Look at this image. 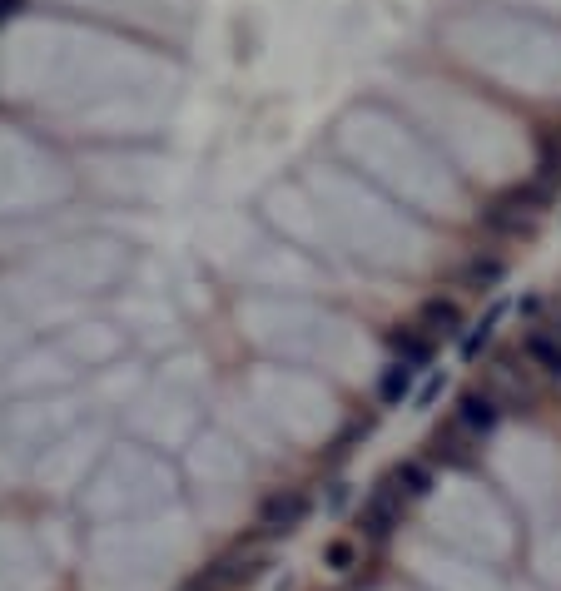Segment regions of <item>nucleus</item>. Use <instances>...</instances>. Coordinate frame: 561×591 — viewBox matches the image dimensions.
<instances>
[{
  "label": "nucleus",
  "instance_id": "6",
  "mask_svg": "<svg viewBox=\"0 0 561 591\" xmlns=\"http://www.w3.org/2000/svg\"><path fill=\"white\" fill-rule=\"evenodd\" d=\"M522 353H527V363H532L542 378L561 383V328H527Z\"/></svg>",
  "mask_w": 561,
  "mask_h": 591
},
{
  "label": "nucleus",
  "instance_id": "15",
  "mask_svg": "<svg viewBox=\"0 0 561 591\" xmlns=\"http://www.w3.org/2000/svg\"><path fill=\"white\" fill-rule=\"evenodd\" d=\"M343 502H348V482H333V492H328V507H333V512H338V507H343Z\"/></svg>",
  "mask_w": 561,
  "mask_h": 591
},
{
  "label": "nucleus",
  "instance_id": "3",
  "mask_svg": "<svg viewBox=\"0 0 561 591\" xmlns=\"http://www.w3.org/2000/svg\"><path fill=\"white\" fill-rule=\"evenodd\" d=\"M403 507H408V497L393 487V477H383V482L368 492V502L358 507V532H363L368 542H388L393 527H403Z\"/></svg>",
  "mask_w": 561,
  "mask_h": 591
},
{
  "label": "nucleus",
  "instance_id": "14",
  "mask_svg": "<svg viewBox=\"0 0 561 591\" xmlns=\"http://www.w3.org/2000/svg\"><path fill=\"white\" fill-rule=\"evenodd\" d=\"M442 388H447V373H442V368H437V373H432V378H427V383H422L418 393H413V408H418V413H432V403H437V398H442Z\"/></svg>",
  "mask_w": 561,
  "mask_h": 591
},
{
  "label": "nucleus",
  "instance_id": "10",
  "mask_svg": "<svg viewBox=\"0 0 561 591\" xmlns=\"http://www.w3.org/2000/svg\"><path fill=\"white\" fill-rule=\"evenodd\" d=\"M502 279H507V259H497V254H477L462 269V289H472V294H492Z\"/></svg>",
  "mask_w": 561,
  "mask_h": 591
},
{
  "label": "nucleus",
  "instance_id": "2",
  "mask_svg": "<svg viewBox=\"0 0 561 591\" xmlns=\"http://www.w3.org/2000/svg\"><path fill=\"white\" fill-rule=\"evenodd\" d=\"M308 512H313V497H308L303 487H279V492L264 497V507H259V537H264V542L293 537V532L308 522Z\"/></svg>",
  "mask_w": 561,
  "mask_h": 591
},
{
  "label": "nucleus",
  "instance_id": "7",
  "mask_svg": "<svg viewBox=\"0 0 561 591\" xmlns=\"http://www.w3.org/2000/svg\"><path fill=\"white\" fill-rule=\"evenodd\" d=\"M388 338V353L398 358V363H408V368H432V338L422 333L418 323H398V328H388L383 333Z\"/></svg>",
  "mask_w": 561,
  "mask_h": 591
},
{
  "label": "nucleus",
  "instance_id": "9",
  "mask_svg": "<svg viewBox=\"0 0 561 591\" xmlns=\"http://www.w3.org/2000/svg\"><path fill=\"white\" fill-rule=\"evenodd\" d=\"M413 383H418V368H408V363H388L383 368V378H378V403L383 408H403V403H413Z\"/></svg>",
  "mask_w": 561,
  "mask_h": 591
},
{
  "label": "nucleus",
  "instance_id": "16",
  "mask_svg": "<svg viewBox=\"0 0 561 591\" xmlns=\"http://www.w3.org/2000/svg\"><path fill=\"white\" fill-rule=\"evenodd\" d=\"M20 5H25V0H0V25H5V20H15V15H20Z\"/></svg>",
  "mask_w": 561,
  "mask_h": 591
},
{
  "label": "nucleus",
  "instance_id": "8",
  "mask_svg": "<svg viewBox=\"0 0 561 591\" xmlns=\"http://www.w3.org/2000/svg\"><path fill=\"white\" fill-rule=\"evenodd\" d=\"M502 318H507V303H502V298H497V303H487V313H482V318L462 333V363H477V358H482V348L497 338Z\"/></svg>",
  "mask_w": 561,
  "mask_h": 591
},
{
  "label": "nucleus",
  "instance_id": "5",
  "mask_svg": "<svg viewBox=\"0 0 561 591\" xmlns=\"http://www.w3.org/2000/svg\"><path fill=\"white\" fill-rule=\"evenodd\" d=\"M418 328L437 343V338H457L462 343V333H467V318H462V303L457 298H442L432 294L427 303L418 308Z\"/></svg>",
  "mask_w": 561,
  "mask_h": 591
},
{
  "label": "nucleus",
  "instance_id": "4",
  "mask_svg": "<svg viewBox=\"0 0 561 591\" xmlns=\"http://www.w3.org/2000/svg\"><path fill=\"white\" fill-rule=\"evenodd\" d=\"M497 423H502V398H497L492 388H467V393H457L452 428H462L467 438H487Z\"/></svg>",
  "mask_w": 561,
  "mask_h": 591
},
{
  "label": "nucleus",
  "instance_id": "11",
  "mask_svg": "<svg viewBox=\"0 0 561 591\" xmlns=\"http://www.w3.org/2000/svg\"><path fill=\"white\" fill-rule=\"evenodd\" d=\"M388 477H393V487H398L408 502H418V497H427V492H432V467H427L422 457H403V462H398Z\"/></svg>",
  "mask_w": 561,
  "mask_h": 591
},
{
  "label": "nucleus",
  "instance_id": "13",
  "mask_svg": "<svg viewBox=\"0 0 561 591\" xmlns=\"http://www.w3.org/2000/svg\"><path fill=\"white\" fill-rule=\"evenodd\" d=\"M437 457H442V462H457V467H462V462H467V433H462V428H447V433H437Z\"/></svg>",
  "mask_w": 561,
  "mask_h": 591
},
{
  "label": "nucleus",
  "instance_id": "1",
  "mask_svg": "<svg viewBox=\"0 0 561 591\" xmlns=\"http://www.w3.org/2000/svg\"><path fill=\"white\" fill-rule=\"evenodd\" d=\"M542 209H547V184H542V179H532L527 189L517 184V189L497 194V199L482 209V229L507 234V239H522V234H532V229H537Z\"/></svg>",
  "mask_w": 561,
  "mask_h": 591
},
{
  "label": "nucleus",
  "instance_id": "12",
  "mask_svg": "<svg viewBox=\"0 0 561 591\" xmlns=\"http://www.w3.org/2000/svg\"><path fill=\"white\" fill-rule=\"evenodd\" d=\"M323 567H328L333 577H348V572L358 567V547L343 542V537H338V542H323Z\"/></svg>",
  "mask_w": 561,
  "mask_h": 591
}]
</instances>
